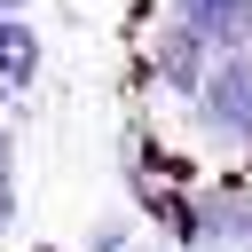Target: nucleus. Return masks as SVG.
Masks as SVG:
<instances>
[{"label": "nucleus", "instance_id": "nucleus-1", "mask_svg": "<svg viewBox=\"0 0 252 252\" xmlns=\"http://www.w3.org/2000/svg\"><path fill=\"white\" fill-rule=\"evenodd\" d=\"M181 110L197 118L205 150H220V158H252V47H220L213 71H205V87H197Z\"/></svg>", "mask_w": 252, "mask_h": 252}, {"label": "nucleus", "instance_id": "nucleus-2", "mask_svg": "<svg viewBox=\"0 0 252 252\" xmlns=\"http://www.w3.org/2000/svg\"><path fill=\"white\" fill-rule=\"evenodd\" d=\"M205 71H213V47L197 39V24H189L181 8H158V16L142 24V55H134V87H158V94L189 102V94L205 87Z\"/></svg>", "mask_w": 252, "mask_h": 252}, {"label": "nucleus", "instance_id": "nucleus-3", "mask_svg": "<svg viewBox=\"0 0 252 252\" xmlns=\"http://www.w3.org/2000/svg\"><path fill=\"white\" fill-rule=\"evenodd\" d=\"M189 220H197V252H244L252 244V173L189 181Z\"/></svg>", "mask_w": 252, "mask_h": 252}, {"label": "nucleus", "instance_id": "nucleus-4", "mask_svg": "<svg viewBox=\"0 0 252 252\" xmlns=\"http://www.w3.org/2000/svg\"><path fill=\"white\" fill-rule=\"evenodd\" d=\"M39 63H47V39L32 16H0V87L8 94H32L39 87Z\"/></svg>", "mask_w": 252, "mask_h": 252}, {"label": "nucleus", "instance_id": "nucleus-5", "mask_svg": "<svg viewBox=\"0 0 252 252\" xmlns=\"http://www.w3.org/2000/svg\"><path fill=\"white\" fill-rule=\"evenodd\" d=\"M197 24V39L220 55V47H252V0H165Z\"/></svg>", "mask_w": 252, "mask_h": 252}, {"label": "nucleus", "instance_id": "nucleus-6", "mask_svg": "<svg viewBox=\"0 0 252 252\" xmlns=\"http://www.w3.org/2000/svg\"><path fill=\"white\" fill-rule=\"evenodd\" d=\"M16 213H24V181H16V126L0 118V244L16 236Z\"/></svg>", "mask_w": 252, "mask_h": 252}, {"label": "nucleus", "instance_id": "nucleus-7", "mask_svg": "<svg viewBox=\"0 0 252 252\" xmlns=\"http://www.w3.org/2000/svg\"><path fill=\"white\" fill-rule=\"evenodd\" d=\"M79 252H134V213H102Z\"/></svg>", "mask_w": 252, "mask_h": 252}, {"label": "nucleus", "instance_id": "nucleus-8", "mask_svg": "<svg viewBox=\"0 0 252 252\" xmlns=\"http://www.w3.org/2000/svg\"><path fill=\"white\" fill-rule=\"evenodd\" d=\"M0 16H32V0H0Z\"/></svg>", "mask_w": 252, "mask_h": 252}, {"label": "nucleus", "instance_id": "nucleus-9", "mask_svg": "<svg viewBox=\"0 0 252 252\" xmlns=\"http://www.w3.org/2000/svg\"><path fill=\"white\" fill-rule=\"evenodd\" d=\"M134 252H173V244H134Z\"/></svg>", "mask_w": 252, "mask_h": 252}]
</instances>
